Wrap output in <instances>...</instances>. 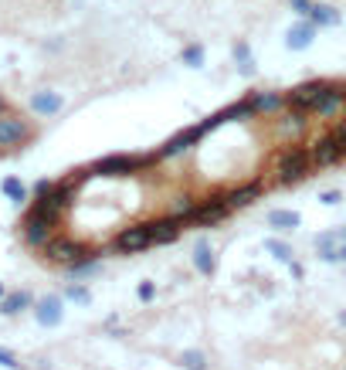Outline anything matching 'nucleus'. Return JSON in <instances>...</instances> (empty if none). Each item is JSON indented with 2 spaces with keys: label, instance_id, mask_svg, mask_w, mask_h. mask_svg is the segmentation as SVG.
I'll list each match as a JSON object with an SVG mask.
<instances>
[{
  "label": "nucleus",
  "instance_id": "f257e3e1",
  "mask_svg": "<svg viewBox=\"0 0 346 370\" xmlns=\"http://www.w3.org/2000/svg\"><path fill=\"white\" fill-rule=\"evenodd\" d=\"M312 174V160H309V146H299V143H288L282 146V153L275 156V177L278 184H302L306 177Z\"/></svg>",
  "mask_w": 346,
  "mask_h": 370
},
{
  "label": "nucleus",
  "instance_id": "f03ea898",
  "mask_svg": "<svg viewBox=\"0 0 346 370\" xmlns=\"http://www.w3.org/2000/svg\"><path fill=\"white\" fill-rule=\"evenodd\" d=\"M153 163H160L156 160V150L153 153H113V156H102V160H96V167H92V174L96 177H133V174H143L146 167H153Z\"/></svg>",
  "mask_w": 346,
  "mask_h": 370
},
{
  "label": "nucleus",
  "instance_id": "7ed1b4c3",
  "mask_svg": "<svg viewBox=\"0 0 346 370\" xmlns=\"http://www.w3.org/2000/svg\"><path fill=\"white\" fill-rule=\"evenodd\" d=\"M34 136H38V129L27 119H20L14 109L0 116V150H20V146H27Z\"/></svg>",
  "mask_w": 346,
  "mask_h": 370
},
{
  "label": "nucleus",
  "instance_id": "20e7f679",
  "mask_svg": "<svg viewBox=\"0 0 346 370\" xmlns=\"http://www.w3.org/2000/svg\"><path fill=\"white\" fill-rule=\"evenodd\" d=\"M41 252H44V258H48V262H55V265H65V269H68V265H75L78 258L92 255L96 248L82 245L78 238H68V234H55V238H51V241H48Z\"/></svg>",
  "mask_w": 346,
  "mask_h": 370
},
{
  "label": "nucleus",
  "instance_id": "39448f33",
  "mask_svg": "<svg viewBox=\"0 0 346 370\" xmlns=\"http://www.w3.org/2000/svg\"><path fill=\"white\" fill-rule=\"evenodd\" d=\"M309 160H312V170H326V167H336L340 160H346V150L336 139V133H326L309 143Z\"/></svg>",
  "mask_w": 346,
  "mask_h": 370
},
{
  "label": "nucleus",
  "instance_id": "423d86ee",
  "mask_svg": "<svg viewBox=\"0 0 346 370\" xmlns=\"http://www.w3.org/2000/svg\"><path fill=\"white\" fill-rule=\"evenodd\" d=\"M55 228H58V221L41 217V215H34V211H27L24 221H20V238H24V245H27V248H44V245L55 238Z\"/></svg>",
  "mask_w": 346,
  "mask_h": 370
},
{
  "label": "nucleus",
  "instance_id": "0eeeda50",
  "mask_svg": "<svg viewBox=\"0 0 346 370\" xmlns=\"http://www.w3.org/2000/svg\"><path fill=\"white\" fill-rule=\"evenodd\" d=\"M113 248L119 255H139V252H146V248H153V238H150V221L122 228V231L115 234Z\"/></svg>",
  "mask_w": 346,
  "mask_h": 370
},
{
  "label": "nucleus",
  "instance_id": "6e6552de",
  "mask_svg": "<svg viewBox=\"0 0 346 370\" xmlns=\"http://www.w3.org/2000/svg\"><path fill=\"white\" fill-rule=\"evenodd\" d=\"M326 89L329 82H302L292 92H286V106L288 109H299V113H312L319 106V98L326 96Z\"/></svg>",
  "mask_w": 346,
  "mask_h": 370
},
{
  "label": "nucleus",
  "instance_id": "1a4fd4ad",
  "mask_svg": "<svg viewBox=\"0 0 346 370\" xmlns=\"http://www.w3.org/2000/svg\"><path fill=\"white\" fill-rule=\"evenodd\" d=\"M228 215H231V208H228V200H224V194H214L193 208L191 224H197V228H214V224H221Z\"/></svg>",
  "mask_w": 346,
  "mask_h": 370
},
{
  "label": "nucleus",
  "instance_id": "9d476101",
  "mask_svg": "<svg viewBox=\"0 0 346 370\" xmlns=\"http://www.w3.org/2000/svg\"><path fill=\"white\" fill-rule=\"evenodd\" d=\"M204 136H207V133L200 129V122H197V126H187L184 133H177V136H170L167 143H163V146H160V150H156V160L163 163V160H173V156L187 153V150H191V146H197V143H200Z\"/></svg>",
  "mask_w": 346,
  "mask_h": 370
},
{
  "label": "nucleus",
  "instance_id": "9b49d317",
  "mask_svg": "<svg viewBox=\"0 0 346 370\" xmlns=\"http://www.w3.org/2000/svg\"><path fill=\"white\" fill-rule=\"evenodd\" d=\"M262 194H265V184L262 180H248V184H238V187L224 191V200H228L231 211H241V208H251L255 200H262Z\"/></svg>",
  "mask_w": 346,
  "mask_h": 370
},
{
  "label": "nucleus",
  "instance_id": "f8f14e48",
  "mask_svg": "<svg viewBox=\"0 0 346 370\" xmlns=\"http://www.w3.org/2000/svg\"><path fill=\"white\" fill-rule=\"evenodd\" d=\"M184 217H156V221H150V238H153V245H173L180 234H184Z\"/></svg>",
  "mask_w": 346,
  "mask_h": 370
},
{
  "label": "nucleus",
  "instance_id": "ddd939ff",
  "mask_svg": "<svg viewBox=\"0 0 346 370\" xmlns=\"http://www.w3.org/2000/svg\"><path fill=\"white\" fill-rule=\"evenodd\" d=\"M346 109V85H340V82H329L326 96L319 98V106L312 109L319 119H333L336 113H343Z\"/></svg>",
  "mask_w": 346,
  "mask_h": 370
},
{
  "label": "nucleus",
  "instance_id": "4468645a",
  "mask_svg": "<svg viewBox=\"0 0 346 370\" xmlns=\"http://www.w3.org/2000/svg\"><path fill=\"white\" fill-rule=\"evenodd\" d=\"M248 106L255 116H278L286 109V92H251Z\"/></svg>",
  "mask_w": 346,
  "mask_h": 370
},
{
  "label": "nucleus",
  "instance_id": "2eb2a0df",
  "mask_svg": "<svg viewBox=\"0 0 346 370\" xmlns=\"http://www.w3.org/2000/svg\"><path fill=\"white\" fill-rule=\"evenodd\" d=\"M34 319H38L41 326H48V330L61 326V319H65L61 299H58V295H44V299H38V302H34Z\"/></svg>",
  "mask_w": 346,
  "mask_h": 370
},
{
  "label": "nucleus",
  "instance_id": "dca6fc26",
  "mask_svg": "<svg viewBox=\"0 0 346 370\" xmlns=\"http://www.w3.org/2000/svg\"><path fill=\"white\" fill-rule=\"evenodd\" d=\"M346 241V228H336V231H323L312 238V245H316V252L323 262H336V248Z\"/></svg>",
  "mask_w": 346,
  "mask_h": 370
},
{
  "label": "nucleus",
  "instance_id": "f3484780",
  "mask_svg": "<svg viewBox=\"0 0 346 370\" xmlns=\"http://www.w3.org/2000/svg\"><path fill=\"white\" fill-rule=\"evenodd\" d=\"M193 269L204 275V279H211V275L217 272V255H214L207 238H200V241L193 245Z\"/></svg>",
  "mask_w": 346,
  "mask_h": 370
},
{
  "label": "nucleus",
  "instance_id": "a211bd4d",
  "mask_svg": "<svg viewBox=\"0 0 346 370\" xmlns=\"http://www.w3.org/2000/svg\"><path fill=\"white\" fill-rule=\"evenodd\" d=\"M265 224L275 228V231H295V228L302 224V217L295 215V211H282V208H275V211H269Z\"/></svg>",
  "mask_w": 346,
  "mask_h": 370
},
{
  "label": "nucleus",
  "instance_id": "6ab92c4d",
  "mask_svg": "<svg viewBox=\"0 0 346 370\" xmlns=\"http://www.w3.org/2000/svg\"><path fill=\"white\" fill-rule=\"evenodd\" d=\"M34 306V299H31V293H7L4 299H0V312L4 316H18V312H24V310H31Z\"/></svg>",
  "mask_w": 346,
  "mask_h": 370
},
{
  "label": "nucleus",
  "instance_id": "aec40b11",
  "mask_svg": "<svg viewBox=\"0 0 346 370\" xmlns=\"http://www.w3.org/2000/svg\"><path fill=\"white\" fill-rule=\"evenodd\" d=\"M61 106H65V98L58 96V92H38V96L31 98V109H34L38 116H55Z\"/></svg>",
  "mask_w": 346,
  "mask_h": 370
},
{
  "label": "nucleus",
  "instance_id": "412c9836",
  "mask_svg": "<svg viewBox=\"0 0 346 370\" xmlns=\"http://www.w3.org/2000/svg\"><path fill=\"white\" fill-rule=\"evenodd\" d=\"M312 34H316V24L306 20V24H299V27H292L288 31V48H295V51H302L312 44Z\"/></svg>",
  "mask_w": 346,
  "mask_h": 370
},
{
  "label": "nucleus",
  "instance_id": "4be33fe9",
  "mask_svg": "<svg viewBox=\"0 0 346 370\" xmlns=\"http://www.w3.org/2000/svg\"><path fill=\"white\" fill-rule=\"evenodd\" d=\"M0 194L7 197V200H14V204H24L27 200V187H24L20 177H4L0 180Z\"/></svg>",
  "mask_w": 346,
  "mask_h": 370
},
{
  "label": "nucleus",
  "instance_id": "5701e85b",
  "mask_svg": "<svg viewBox=\"0 0 346 370\" xmlns=\"http://www.w3.org/2000/svg\"><path fill=\"white\" fill-rule=\"evenodd\" d=\"M309 20L316 24V27H333V24H340V14L326 7V4H312L309 7Z\"/></svg>",
  "mask_w": 346,
  "mask_h": 370
},
{
  "label": "nucleus",
  "instance_id": "b1692460",
  "mask_svg": "<svg viewBox=\"0 0 346 370\" xmlns=\"http://www.w3.org/2000/svg\"><path fill=\"white\" fill-rule=\"evenodd\" d=\"M265 252L269 255H275V258H278V262H292V258H295V252H292V245H286V241H282V238H265Z\"/></svg>",
  "mask_w": 346,
  "mask_h": 370
},
{
  "label": "nucleus",
  "instance_id": "393cba45",
  "mask_svg": "<svg viewBox=\"0 0 346 370\" xmlns=\"http://www.w3.org/2000/svg\"><path fill=\"white\" fill-rule=\"evenodd\" d=\"M180 367L184 370H207V357H204V350H184L180 353Z\"/></svg>",
  "mask_w": 346,
  "mask_h": 370
},
{
  "label": "nucleus",
  "instance_id": "a878e982",
  "mask_svg": "<svg viewBox=\"0 0 346 370\" xmlns=\"http://www.w3.org/2000/svg\"><path fill=\"white\" fill-rule=\"evenodd\" d=\"M234 61H238V68H241V75H251L255 72V61H251V51L245 41H238L234 44Z\"/></svg>",
  "mask_w": 346,
  "mask_h": 370
},
{
  "label": "nucleus",
  "instance_id": "bb28decb",
  "mask_svg": "<svg viewBox=\"0 0 346 370\" xmlns=\"http://www.w3.org/2000/svg\"><path fill=\"white\" fill-rule=\"evenodd\" d=\"M65 299H72V302H78V306H89L92 302V293H89V286H82V282H72L68 289H65Z\"/></svg>",
  "mask_w": 346,
  "mask_h": 370
},
{
  "label": "nucleus",
  "instance_id": "cd10ccee",
  "mask_svg": "<svg viewBox=\"0 0 346 370\" xmlns=\"http://www.w3.org/2000/svg\"><path fill=\"white\" fill-rule=\"evenodd\" d=\"M184 65L200 68V65H204V48H200V44H187V48H184Z\"/></svg>",
  "mask_w": 346,
  "mask_h": 370
},
{
  "label": "nucleus",
  "instance_id": "c85d7f7f",
  "mask_svg": "<svg viewBox=\"0 0 346 370\" xmlns=\"http://www.w3.org/2000/svg\"><path fill=\"white\" fill-rule=\"evenodd\" d=\"M136 295H139V302H153L156 299V282H150V279L139 282V286H136Z\"/></svg>",
  "mask_w": 346,
  "mask_h": 370
},
{
  "label": "nucleus",
  "instance_id": "c756f323",
  "mask_svg": "<svg viewBox=\"0 0 346 370\" xmlns=\"http://www.w3.org/2000/svg\"><path fill=\"white\" fill-rule=\"evenodd\" d=\"M193 208H197V200H193V197H180V204H177V211H173V215L184 217V221H191Z\"/></svg>",
  "mask_w": 346,
  "mask_h": 370
},
{
  "label": "nucleus",
  "instance_id": "7c9ffc66",
  "mask_svg": "<svg viewBox=\"0 0 346 370\" xmlns=\"http://www.w3.org/2000/svg\"><path fill=\"white\" fill-rule=\"evenodd\" d=\"M319 204H326V208L343 204V191H323V194H319Z\"/></svg>",
  "mask_w": 346,
  "mask_h": 370
},
{
  "label": "nucleus",
  "instance_id": "2f4dec72",
  "mask_svg": "<svg viewBox=\"0 0 346 370\" xmlns=\"http://www.w3.org/2000/svg\"><path fill=\"white\" fill-rule=\"evenodd\" d=\"M55 184H58V180H48V177H41L38 184H34V197H41V194H51V191H55Z\"/></svg>",
  "mask_w": 346,
  "mask_h": 370
},
{
  "label": "nucleus",
  "instance_id": "473e14b6",
  "mask_svg": "<svg viewBox=\"0 0 346 370\" xmlns=\"http://www.w3.org/2000/svg\"><path fill=\"white\" fill-rule=\"evenodd\" d=\"M0 367H11V370H20V364H18V357L11 350H0Z\"/></svg>",
  "mask_w": 346,
  "mask_h": 370
},
{
  "label": "nucleus",
  "instance_id": "72a5a7b5",
  "mask_svg": "<svg viewBox=\"0 0 346 370\" xmlns=\"http://www.w3.org/2000/svg\"><path fill=\"white\" fill-rule=\"evenodd\" d=\"M333 133H336V139L343 143V150H346V116H343V122H336V129H333Z\"/></svg>",
  "mask_w": 346,
  "mask_h": 370
},
{
  "label": "nucleus",
  "instance_id": "f704fd0d",
  "mask_svg": "<svg viewBox=\"0 0 346 370\" xmlns=\"http://www.w3.org/2000/svg\"><path fill=\"white\" fill-rule=\"evenodd\" d=\"M288 272L295 275V279H306V269H302V265H299V262H295V258H292V262H288Z\"/></svg>",
  "mask_w": 346,
  "mask_h": 370
},
{
  "label": "nucleus",
  "instance_id": "c9c22d12",
  "mask_svg": "<svg viewBox=\"0 0 346 370\" xmlns=\"http://www.w3.org/2000/svg\"><path fill=\"white\" fill-rule=\"evenodd\" d=\"M309 7H312V0H292V11H299V14H309Z\"/></svg>",
  "mask_w": 346,
  "mask_h": 370
},
{
  "label": "nucleus",
  "instance_id": "e433bc0d",
  "mask_svg": "<svg viewBox=\"0 0 346 370\" xmlns=\"http://www.w3.org/2000/svg\"><path fill=\"white\" fill-rule=\"evenodd\" d=\"M336 262H343V265H346V241L336 248Z\"/></svg>",
  "mask_w": 346,
  "mask_h": 370
},
{
  "label": "nucleus",
  "instance_id": "4c0bfd02",
  "mask_svg": "<svg viewBox=\"0 0 346 370\" xmlns=\"http://www.w3.org/2000/svg\"><path fill=\"white\" fill-rule=\"evenodd\" d=\"M4 113H11V102H7V98L0 96V116H4Z\"/></svg>",
  "mask_w": 346,
  "mask_h": 370
},
{
  "label": "nucleus",
  "instance_id": "58836bf2",
  "mask_svg": "<svg viewBox=\"0 0 346 370\" xmlns=\"http://www.w3.org/2000/svg\"><path fill=\"white\" fill-rule=\"evenodd\" d=\"M4 295H7V289H4V282H0V299H4Z\"/></svg>",
  "mask_w": 346,
  "mask_h": 370
},
{
  "label": "nucleus",
  "instance_id": "ea45409f",
  "mask_svg": "<svg viewBox=\"0 0 346 370\" xmlns=\"http://www.w3.org/2000/svg\"><path fill=\"white\" fill-rule=\"evenodd\" d=\"M343 113H346V109H343Z\"/></svg>",
  "mask_w": 346,
  "mask_h": 370
}]
</instances>
